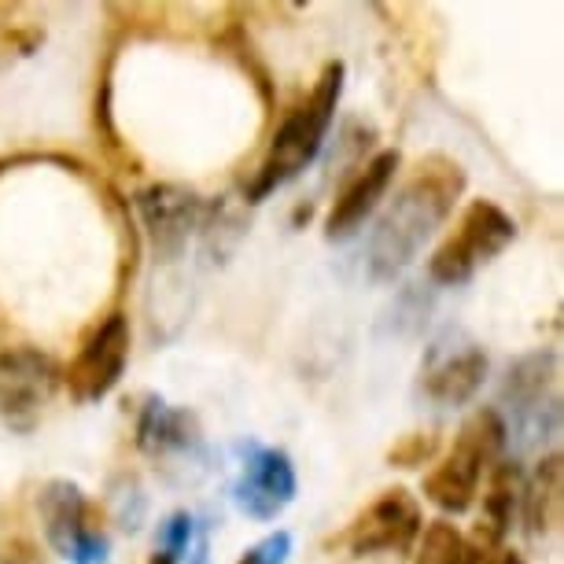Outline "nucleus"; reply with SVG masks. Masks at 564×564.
<instances>
[{"instance_id": "f257e3e1", "label": "nucleus", "mask_w": 564, "mask_h": 564, "mask_svg": "<svg viewBox=\"0 0 564 564\" xmlns=\"http://www.w3.org/2000/svg\"><path fill=\"white\" fill-rule=\"evenodd\" d=\"M465 193V170L451 155H424L369 237V270L391 281L417 259L435 229L454 215Z\"/></svg>"}, {"instance_id": "f03ea898", "label": "nucleus", "mask_w": 564, "mask_h": 564, "mask_svg": "<svg viewBox=\"0 0 564 564\" xmlns=\"http://www.w3.org/2000/svg\"><path fill=\"white\" fill-rule=\"evenodd\" d=\"M344 74L347 70L339 59L325 63V70L317 74L314 89L284 115V122L276 126V133L270 137V148H265L262 163L251 177V188H248L251 204H259V199L276 193L281 185L295 181L317 159L328 130H333L339 97H344Z\"/></svg>"}, {"instance_id": "7ed1b4c3", "label": "nucleus", "mask_w": 564, "mask_h": 564, "mask_svg": "<svg viewBox=\"0 0 564 564\" xmlns=\"http://www.w3.org/2000/svg\"><path fill=\"white\" fill-rule=\"evenodd\" d=\"M506 435V421L498 417V410H476L454 435V446L440 457V465L424 476V498L451 517L473 509L487 473L502 462Z\"/></svg>"}, {"instance_id": "20e7f679", "label": "nucleus", "mask_w": 564, "mask_h": 564, "mask_svg": "<svg viewBox=\"0 0 564 564\" xmlns=\"http://www.w3.org/2000/svg\"><path fill=\"white\" fill-rule=\"evenodd\" d=\"M517 240V221L495 199H473L457 226L451 229L435 254L429 259V276L435 284H465L480 265L498 259Z\"/></svg>"}, {"instance_id": "39448f33", "label": "nucleus", "mask_w": 564, "mask_h": 564, "mask_svg": "<svg viewBox=\"0 0 564 564\" xmlns=\"http://www.w3.org/2000/svg\"><path fill=\"white\" fill-rule=\"evenodd\" d=\"M59 388V369L37 347H4L0 350V417L8 429H37L41 413L48 410Z\"/></svg>"}, {"instance_id": "423d86ee", "label": "nucleus", "mask_w": 564, "mask_h": 564, "mask_svg": "<svg viewBox=\"0 0 564 564\" xmlns=\"http://www.w3.org/2000/svg\"><path fill=\"white\" fill-rule=\"evenodd\" d=\"M126 361H130V317L108 314L82 339L78 355L63 372V384L74 402H100L122 380Z\"/></svg>"}, {"instance_id": "0eeeda50", "label": "nucleus", "mask_w": 564, "mask_h": 564, "mask_svg": "<svg viewBox=\"0 0 564 564\" xmlns=\"http://www.w3.org/2000/svg\"><path fill=\"white\" fill-rule=\"evenodd\" d=\"M424 517L406 487H391L361 509L344 531V542L355 557H377V553H406L421 539Z\"/></svg>"}, {"instance_id": "6e6552de", "label": "nucleus", "mask_w": 564, "mask_h": 564, "mask_svg": "<svg viewBox=\"0 0 564 564\" xmlns=\"http://www.w3.org/2000/svg\"><path fill=\"white\" fill-rule=\"evenodd\" d=\"M487 380V355L480 344L465 336H443L435 339L421 366V388L424 395L440 406H465Z\"/></svg>"}, {"instance_id": "1a4fd4ad", "label": "nucleus", "mask_w": 564, "mask_h": 564, "mask_svg": "<svg viewBox=\"0 0 564 564\" xmlns=\"http://www.w3.org/2000/svg\"><path fill=\"white\" fill-rule=\"evenodd\" d=\"M295 465L292 457L276 446H254L243 457L240 476L232 484V502L251 520H276L295 498Z\"/></svg>"}, {"instance_id": "9d476101", "label": "nucleus", "mask_w": 564, "mask_h": 564, "mask_svg": "<svg viewBox=\"0 0 564 564\" xmlns=\"http://www.w3.org/2000/svg\"><path fill=\"white\" fill-rule=\"evenodd\" d=\"M399 166H402V155L395 152V148H384V152H377L369 163H361L355 170V177H350L347 185L336 193L333 207H328L325 240H350L355 237V232L366 226V218L377 210L380 199H384L391 181H395V174H399Z\"/></svg>"}, {"instance_id": "9b49d317", "label": "nucleus", "mask_w": 564, "mask_h": 564, "mask_svg": "<svg viewBox=\"0 0 564 564\" xmlns=\"http://www.w3.org/2000/svg\"><path fill=\"white\" fill-rule=\"evenodd\" d=\"M137 207H141L144 229L152 237L159 254H177L188 243V232L199 226V215H204V204L193 188L181 185H152L137 196Z\"/></svg>"}, {"instance_id": "f8f14e48", "label": "nucleus", "mask_w": 564, "mask_h": 564, "mask_svg": "<svg viewBox=\"0 0 564 564\" xmlns=\"http://www.w3.org/2000/svg\"><path fill=\"white\" fill-rule=\"evenodd\" d=\"M37 513L41 528H45L48 546L70 557V550L78 546L82 535H89L93 528H104L97 509L85 502L82 487L70 480H48L37 495Z\"/></svg>"}, {"instance_id": "ddd939ff", "label": "nucleus", "mask_w": 564, "mask_h": 564, "mask_svg": "<svg viewBox=\"0 0 564 564\" xmlns=\"http://www.w3.org/2000/svg\"><path fill=\"white\" fill-rule=\"evenodd\" d=\"M524 502V524L531 539H550L561 528V506H564V468L561 454L553 451L539 462L531 484H524L520 491Z\"/></svg>"}, {"instance_id": "4468645a", "label": "nucleus", "mask_w": 564, "mask_h": 564, "mask_svg": "<svg viewBox=\"0 0 564 564\" xmlns=\"http://www.w3.org/2000/svg\"><path fill=\"white\" fill-rule=\"evenodd\" d=\"M520 491H524V473H520L517 462H498L491 473H487V491H484V513L480 524H476V535L487 542V546H502L509 524H513V513L520 506Z\"/></svg>"}, {"instance_id": "2eb2a0df", "label": "nucleus", "mask_w": 564, "mask_h": 564, "mask_svg": "<svg viewBox=\"0 0 564 564\" xmlns=\"http://www.w3.org/2000/svg\"><path fill=\"white\" fill-rule=\"evenodd\" d=\"M199 440L196 435V417L188 410H170L163 399H152L137 421V446L148 454H174L188 451Z\"/></svg>"}, {"instance_id": "dca6fc26", "label": "nucleus", "mask_w": 564, "mask_h": 564, "mask_svg": "<svg viewBox=\"0 0 564 564\" xmlns=\"http://www.w3.org/2000/svg\"><path fill=\"white\" fill-rule=\"evenodd\" d=\"M557 388V355H531L520 366L509 372V384H506V399H513V406L520 413L528 410H542V399L546 391Z\"/></svg>"}, {"instance_id": "f3484780", "label": "nucleus", "mask_w": 564, "mask_h": 564, "mask_svg": "<svg viewBox=\"0 0 564 564\" xmlns=\"http://www.w3.org/2000/svg\"><path fill=\"white\" fill-rule=\"evenodd\" d=\"M413 564H465V535L451 520H429L421 528Z\"/></svg>"}, {"instance_id": "a211bd4d", "label": "nucleus", "mask_w": 564, "mask_h": 564, "mask_svg": "<svg viewBox=\"0 0 564 564\" xmlns=\"http://www.w3.org/2000/svg\"><path fill=\"white\" fill-rule=\"evenodd\" d=\"M188 542H193V517L188 513H170L163 524H159L155 535V553H163L166 561L181 564L188 553Z\"/></svg>"}, {"instance_id": "6ab92c4d", "label": "nucleus", "mask_w": 564, "mask_h": 564, "mask_svg": "<svg viewBox=\"0 0 564 564\" xmlns=\"http://www.w3.org/2000/svg\"><path fill=\"white\" fill-rule=\"evenodd\" d=\"M435 446H440V435L435 432H410L388 451V462L395 468H417L435 454Z\"/></svg>"}, {"instance_id": "aec40b11", "label": "nucleus", "mask_w": 564, "mask_h": 564, "mask_svg": "<svg viewBox=\"0 0 564 564\" xmlns=\"http://www.w3.org/2000/svg\"><path fill=\"white\" fill-rule=\"evenodd\" d=\"M289 553H292V535L289 531H273V535H265L262 542L243 550L237 564H284Z\"/></svg>"}, {"instance_id": "412c9836", "label": "nucleus", "mask_w": 564, "mask_h": 564, "mask_svg": "<svg viewBox=\"0 0 564 564\" xmlns=\"http://www.w3.org/2000/svg\"><path fill=\"white\" fill-rule=\"evenodd\" d=\"M0 564H45L37 542L26 535H4L0 539Z\"/></svg>"}, {"instance_id": "4be33fe9", "label": "nucleus", "mask_w": 564, "mask_h": 564, "mask_svg": "<svg viewBox=\"0 0 564 564\" xmlns=\"http://www.w3.org/2000/svg\"><path fill=\"white\" fill-rule=\"evenodd\" d=\"M491 564H524V557H520L517 550H495Z\"/></svg>"}]
</instances>
